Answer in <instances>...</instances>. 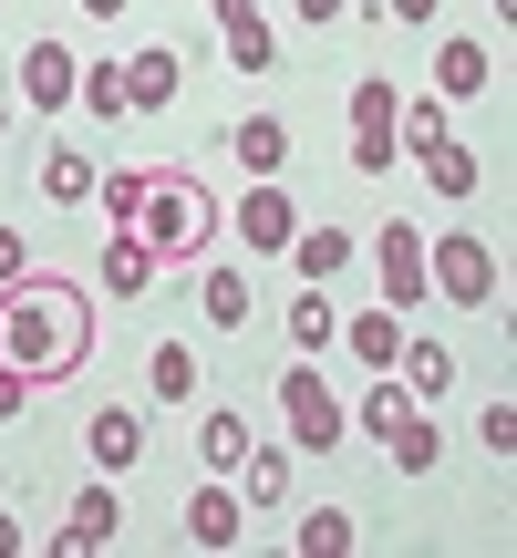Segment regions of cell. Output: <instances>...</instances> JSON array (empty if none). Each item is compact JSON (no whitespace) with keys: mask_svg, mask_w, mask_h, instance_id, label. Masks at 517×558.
Masks as SVG:
<instances>
[{"mask_svg":"<svg viewBox=\"0 0 517 558\" xmlns=\"http://www.w3.org/2000/svg\"><path fill=\"white\" fill-rule=\"evenodd\" d=\"M394 104H404L394 73H362V83H352V135H362V124H394Z\"/></svg>","mask_w":517,"mask_h":558,"instance_id":"cell-30","label":"cell"},{"mask_svg":"<svg viewBox=\"0 0 517 558\" xmlns=\"http://www.w3.org/2000/svg\"><path fill=\"white\" fill-rule=\"evenodd\" d=\"M145 383H156L166 403H187V393H197V352H187V341H156V362H145Z\"/></svg>","mask_w":517,"mask_h":558,"instance_id":"cell-28","label":"cell"},{"mask_svg":"<svg viewBox=\"0 0 517 558\" xmlns=\"http://www.w3.org/2000/svg\"><path fill=\"white\" fill-rule=\"evenodd\" d=\"M290 269L311 279V290H332V279L352 269V228H341V218H300L290 228Z\"/></svg>","mask_w":517,"mask_h":558,"instance_id":"cell-9","label":"cell"},{"mask_svg":"<svg viewBox=\"0 0 517 558\" xmlns=\"http://www.w3.org/2000/svg\"><path fill=\"white\" fill-rule=\"evenodd\" d=\"M21 403H32V383H21L11 362H0V414H21Z\"/></svg>","mask_w":517,"mask_h":558,"instance_id":"cell-35","label":"cell"},{"mask_svg":"<svg viewBox=\"0 0 517 558\" xmlns=\"http://www.w3.org/2000/svg\"><path fill=\"white\" fill-rule=\"evenodd\" d=\"M477 445H486V456H517V403H486V414H477Z\"/></svg>","mask_w":517,"mask_h":558,"instance_id":"cell-33","label":"cell"},{"mask_svg":"<svg viewBox=\"0 0 517 558\" xmlns=\"http://www.w3.org/2000/svg\"><path fill=\"white\" fill-rule=\"evenodd\" d=\"M207 228H218V197H207L197 177H145V207H135V239L156 248L166 269H187L207 248Z\"/></svg>","mask_w":517,"mask_h":558,"instance_id":"cell-2","label":"cell"},{"mask_svg":"<svg viewBox=\"0 0 517 558\" xmlns=\"http://www.w3.org/2000/svg\"><path fill=\"white\" fill-rule=\"evenodd\" d=\"M83 11H94V21H115V11H124V0H83Z\"/></svg>","mask_w":517,"mask_h":558,"instance_id":"cell-40","label":"cell"},{"mask_svg":"<svg viewBox=\"0 0 517 558\" xmlns=\"http://www.w3.org/2000/svg\"><path fill=\"white\" fill-rule=\"evenodd\" d=\"M207 11H218V41H228V62H239V73H269V11H258V0H207Z\"/></svg>","mask_w":517,"mask_h":558,"instance_id":"cell-13","label":"cell"},{"mask_svg":"<svg viewBox=\"0 0 517 558\" xmlns=\"http://www.w3.org/2000/svg\"><path fill=\"white\" fill-rule=\"evenodd\" d=\"M0 362L21 383H62L94 362V300L73 279H11L0 290Z\"/></svg>","mask_w":517,"mask_h":558,"instance_id":"cell-1","label":"cell"},{"mask_svg":"<svg viewBox=\"0 0 517 558\" xmlns=\"http://www.w3.org/2000/svg\"><path fill=\"white\" fill-rule=\"evenodd\" d=\"M197 311H207V331H249V311H258L249 269H207L197 279Z\"/></svg>","mask_w":517,"mask_h":558,"instance_id":"cell-18","label":"cell"},{"mask_svg":"<svg viewBox=\"0 0 517 558\" xmlns=\"http://www.w3.org/2000/svg\"><path fill=\"white\" fill-rule=\"evenodd\" d=\"M156 248H145L135 239V228H115V239H104V259H94V279H104V290H115V300H135V290H156Z\"/></svg>","mask_w":517,"mask_h":558,"instance_id":"cell-16","label":"cell"},{"mask_svg":"<svg viewBox=\"0 0 517 558\" xmlns=\"http://www.w3.org/2000/svg\"><path fill=\"white\" fill-rule=\"evenodd\" d=\"M197 456H207V476H239V456H249V414H207V424H197Z\"/></svg>","mask_w":517,"mask_h":558,"instance_id":"cell-25","label":"cell"},{"mask_svg":"<svg viewBox=\"0 0 517 558\" xmlns=\"http://www.w3.org/2000/svg\"><path fill=\"white\" fill-rule=\"evenodd\" d=\"M435 94H445V104L497 94V52H486V41H445V52H435Z\"/></svg>","mask_w":517,"mask_h":558,"instance_id":"cell-14","label":"cell"},{"mask_svg":"<svg viewBox=\"0 0 517 558\" xmlns=\"http://www.w3.org/2000/svg\"><path fill=\"white\" fill-rule=\"evenodd\" d=\"M239 476H249V486H239L249 507H279V497H290V445H249Z\"/></svg>","mask_w":517,"mask_h":558,"instance_id":"cell-24","label":"cell"},{"mask_svg":"<svg viewBox=\"0 0 517 558\" xmlns=\"http://www.w3.org/2000/svg\"><path fill=\"white\" fill-rule=\"evenodd\" d=\"M279 331H290V352H332V341H341V320H332V290H311V279H300V300L279 311Z\"/></svg>","mask_w":517,"mask_h":558,"instance_id":"cell-19","label":"cell"},{"mask_svg":"<svg viewBox=\"0 0 517 558\" xmlns=\"http://www.w3.org/2000/svg\"><path fill=\"white\" fill-rule=\"evenodd\" d=\"M94 186H104V166L83 156V145H52V156H41V197H52V207H83Z\"/></svg>","mask_w":517,"mask_h":558,"instance_id":"cell-20","label":"cell"},{"mask_svg":"<svg viewBox=\"0 0 517 558\" xmlns=\"http://www.w3.org/2000/svg\"><path fill=\"white\" fill-rule=\"evenodd\" d=\"M394 383H404L414 403H435L445 383H456V352H445L435 331H404V352H394Z\"/></svg>","mask_w":517,"mask_h":558,"instance_id":"cell-15","label":"cell"},{"mask_svg":"<svg viewBox=\"0 0 517 558\" xmlns=\"http://www.w3.org/2000/svg\"><path fill=\"white\" fill-rule=\"evenodd\" d=\"M21 548H32V538H21V518L0 507V558H21Z\"/></svg>","mask_w":517,"mask_h":558,"instance_id":"cell-38","label":"cell"},{"mask_svg":"<svg viewBox=\"0 0 517 558\" xmlns=\"http://www.w3.org/2000/svg\"><path fill=\"white\" fill-rule=\"evenodd\" d=\"M73 104H83V114H135V104H124V62H83Z\"/></svg>","mask_w":517,"mask_h":558,"instance_id":"cell-27","label":"cell"},{"mask_svg":"<svg viewBox=\"0 0 517 558\" xmlns=\"http://www.w3.org/2000/svg\"><path fill=\"white\" fill-rule=\"evenodd\" d=\"M115 527H124V507H115V486H83V497L62 507V527H52V548H62V558H83V548H104V538H115Z\"/></svg>","mask_w":517,"mask_h":558,"instance_id":"cell-12","label":"cell"},{"mask_svg":"<svg viewBox=\"0 0 517 558\" xmlns=\"http://www.w3.org/2000/svg\"><path fill=\"white\" fill-rule=\"evenodd\" d=\"M11 279H32V239H21V228H0V290H11Z\"/></svg>","mask_w":517,"mask_h":558,"instance_id":"cell-34","label":"cell"},{"mask_svg":"<svg viewBox=\"0 0 517 558\" xmlns=\"http://www.w3.org/2000/svg\"><path fill=\"white\" fill-rule=\"evenodd\" d=\"M414 414H424V403H414V393H404V383H394V373H373V393H362V403H352V424H362V435H394V424H414Z\"/></svg>","mask_w":517,"mask_h":558,"instance_id":"cell-23","label":"cell"},{"mask_svg":"<svg viewBox=\"0 0 517 558\" xmlns=\"http://www.w3.org/2000/svg\"><path fill=\"white\" fill-rule=\"evenodd\" d=\"M83 456H94L104 476H124V465L145 456V414H124V403H94V414H83Z\"/></svg>","mask_w":517,"mask_h":558,"instance_id":"cell-11","label":"cell"},{"mask_svg":"<svg viewBox=\"0 0 517 558\" xmlns=\"http://www.w3.org/2000/svg\"><path fill=\"white\" fill-rule=\"evenodd\" d=\"M424 290H445L456 311H486V300H497V248H486V239H466V228L424 239Z\"/></svg>","mask_w":517,"mask_h":558,"instance_id":"cell-4","label":"cell"},{"mask_svg":"<svg viewBox=\"0 0 517 558\" xmlns=\"http://www.w3.org/2000/svg\"><path fill=\"white\" fill-rule=\"evenodd\" d=\"M394 124H362V135H352V177H394Z\"/></svg>","mask_w":517,"mask_h":558,"instance_id":"cell-32","label":"cell"},{"mask_svg":"<svg viewBox=\"0 0 517 558\" xmlns=\"http://www.w3.org/2000/svg\"><path fill=\"white\" fill-rule=\"evenodd\" d=\"M11 124H21V104H11V94H0V145H11Z\"/></svg>","mask_w":517,"mask_h":558,"instance_id":"cell-39","label":"cell"},{"mask_svg":"<svg viewBox=\"0 0 517 558\" xmlns=\"http://www.w3.org/2000/svg\"><path fill=\"white\" fill-rule=\"evenodd\" d=\"M145 177H156V166H115V177L94 186V207H104L115 228H135V207H145Z\"/></svg>","mask_w":517,"mask_h":558,"instance_id":"cell-29","label":"cell"},{"mask_svg":"<svg viewBox=\"0 0 517 558\" xmlns=\"http://www.w3.org/2000/svg\"><path fill=\"white\" fill-rule=\"evenodd\" d=\"M383 11H394V21H404V32H414V21H435V11H445V0H383Z\"/></svg>","mask_w":517,"mask_h":558,"instance_id":"cell-36","label":"cell"},{"mask_svg":"<svg viewBox=\"0 0 517 558\" xmlns=\"http://www.w3.org/2000/svg\"><path fill=\"white\" fill-rule=\"evenodd\" d=\"M228 145H239L249 177H279V156H290V124H279V114H239V135H228Z\"/></svg>","mask_w":517,"mask_h":558,"instance_id":"cell-22","label":"cell"},{"mask_svg":"<svg viewBox=\"0 0 517 558\" xmlns=\"http://www.w3.org/2000/svg\"><path fill=\"white\" fill-rule=\"evenodd\" d=\"M177 83H187V52H177V41L124 52V104H135V114H166V104H177Z\"/></svg>","mask_w":517,"mask_h":558,"instance_id":"cell-10","label":"cell"},{"mask_svg":"<svg viewBox=\"0 0 517 558\" xmlns=\"http://www.w3.org/2000/svg\"><path fill=\"white\" fill-rule=\"evenodd\" d=\"M414 166H424V186H435V197H477V177H486V156H477V145H456V135H445L435 156H414Z\"/></svg>","mask_w":517,"mask_h":558,"instance_id":"cell-21","label":"cell"},{"mask_svg":"<svg viewBox=\"0 0 517 558\" xmlns=\"http://www.w3.org/2000/svg\"><path fill=\"white\" fill-rule=\"evenodd\" d=\"M383 456H394L404 476H424V465L445 456V435H435V414H414V424H394V435H383Z\"/></svg>","mask_w":517,"mask_h":558,"instance_id":"cell-26","label":"cell"},{"mask_svg":"<svg viewBox=\"0 0 517 558\" xmlns=\"http://www.w3.org/2000/svg\"><path fill=\"white\" fill-rule=\"evenodd\" d=\"M341 352H352L362 373H394V352H404V311H362V320H341Z\"/></svg>","mask_w":517,"mask_h":558,"instance_id":"cell-17","label":"cell"},{"mask_svg":"<svg viewBox=\"0 0 517 558\" xmlns=\"http://www.w3.org/2000/svg\"><path fill=\"white\" fill-rule=\"evenodd\" d=\"M341 11H352V0H300V21H321V32H332Z\"/></svg>","mask_w":517,"mask_h":558,"instance_id":"cell-37","label":"cell"},{"mask_svg":"<svg viewBox=\"0 0 517 558\" xmlns=\"http://www.w3.org/2000/svg\"><path fill=\"white\" fill-rule=\"evenodd\" d=\"M373 248H383V311H414V300H424V228L394 218Z\"/></svg>","mask_w":517,"mask_h":558,"instance_id":"cell-8","label":"cell"},{"mask_svg":"<svg viewBox=\"0 0 517 558\" xmlns=\"http://www.w3.org/2000/svg\"><path fill=\"white\" fill-rule=\"evenodd\" d=\"M73 83H83L73 41H32V52H21V104H32V114H62V104H73Z\"/></svg>","mask_w":517,"mask_h":558,"instance_id":"cell-6","label":"cell"},{"mask_svg":"<svg viewBox=\"0 0 517 558\" xmlns=\"http://www.w3.org/2000/svg\"><path fill=\"white\" fill-rule=\"evenodd\" d=\"M187 538H197V548H239L249 538V497L228 476H207L197 497H187Z\"/></svg>","mask_w":517,"mask_h":558,"instance_id":"cell-7","label":"cell"},{"mask_svg":"<svg viewBox=\"0 0 517 558\" xmlns=\"http://www.w3.org/2000/svg\"><path fill=\"white\" fill-rule=\"evenodd\" d=\"M352 548V518H341V507H311V518H300V558H341Z\"/></svg>","mask_w":517,"mask_h":558,"instance_id":"cell-31","label":"cell"},{"mask_svg":"<svg viewBox=\"0 0 517 558\" xmlns=\"http://www.w3.org/2000/svg\"><path fill=\"white\" fill-rule=\"evenodd\" d=\"M279 424H290V456H332L352 435V403H332V383L311 373V352L279 373Z\"/></svg>","mask_w":517,"mask_h":558,"instance_id":"cell-3","label":"cell"},{"mask_svg":"<svg viewBox=\"0 0 517 558\" xmlns=\"http://www.w3.org/2000/svg\"><path fill=\"white\" fill-rule=\"evenodd\" d=\"M290 228H300L290 186H279V177H249V197H239V239H249V259H269V248H290Z\"/></svg>","mask_w":517,"mask_h":558,"instance_id":"cell-5","label":"cell"}]
</instances>
